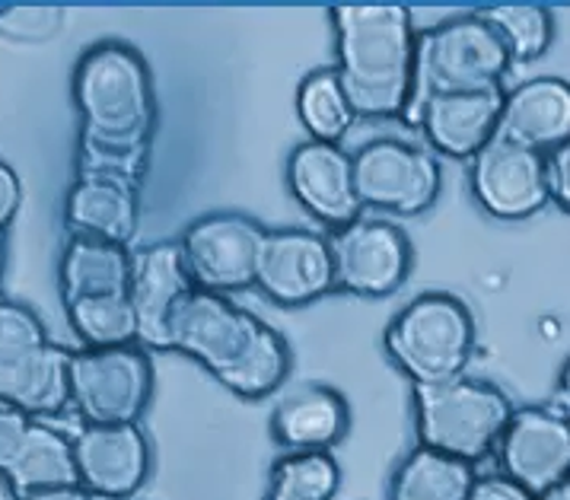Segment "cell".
Instances as JSON below:
<instances>
[{"mask_svg":"<svg viewBox=\"0 0 570 500\" xmlns=\"http://www.w3.org/2000/svg\"><path fill=\"white\" fill-rule=\"evenodd\" d=\"M73 106L80 112L77 173L140 188L157 128V92L144 55L118 39L87 48L73 68Z\"/></svg>","mask_w":570,"mask_h":500,"instance_id":"obj_1","label":"cell"},{"mask_svg":"<svg viewBox=\"0 0 570 500\" xmlns=\"http://www.w3.org/2000/svg\"><path fill=\"white\" fill-rule=\"evenodd\" d=\"M202 364L236 399L258 402L287 383L294 354L287 339L233 296L191 291L166 325V347Z\"/></svg>","mask_w":570,"mask_h":500,"instance_id":"obj_2","label":"cell"},{"mask_svg":"<svg viewBox=\"0 0 570 500\" xmlns=\"http://www.w3.org/2000/svg\"><path fill=\"white\" fill-rule=\"evenodd\" d=\"M338 36L335 77L354 118H402L414 87V20L399 3H342L332 7Z\"/></svg>","mask_w":570,"mask_h":500,"instance_id":"obj_3","label":"cell"},{"mask_svg":"<svg viewBox=\"0 0 570 500\" xmlns=\"http://www.w3.org/2000/svg\"><path fill=\"white\" fill-rule=\"evenodd\" d=\"M383 347L411 386H434L465 373L475 354V316L446 291L417 294L389 318Z\"/></svg>","mask_w":570,"mask_h":500,"instance_id":"obj_4","label":"cell"},{"mask_svg":"<svg viewBox=\"0 0 570 500\" xmlns=\"http://www.w3.org/2000/svg\"><path fill=\"white\" fill-rule=\"evenodd\" d=\"M417 443L479 465L494 453L513 402L501 386L459 373L434 386H411Z\"/></svg>","mask_w":570,"mask_h":500,"instance_id":"obj_5","label":"cell"},{"mask_svg":"<svg viewBox=\"0 0 570 500\" xmlns=\"http://www.w3.org/2000/svg\"><path fill=\"white\" fill-rule=\"evenodd\" d=\"M513 61L503 42L472 13H459L417 32L414 42V87L405 121L431 96L481 92L503 87Z\"/></svg>","mask_w":570,"mask_h":500,"instance_id":"obj_6","label":"cell"},{"mask_svg":"<svg viewBox=\"0 0 570 500\" xmlns=\"http://www.w3.org/2000/svg\"><path fill=\"white\" fill-rule=\"evenodd\" d=\"M154 392L157 373L147 347H73L70 409L83 424H140Z\"/></svg>","mask_w":570,"mask_h":500,"instance_id":"obj_7","label":"cell"},{"mask_svg":"<svg viewBox=\"0 0 570 500\" xmlns=\"http://www.w3.org/2000/svg\"><path fill=\"white\" fill-rule=\"evenodd\" d=\"M354 192L361 207L392 217H417L431 210L443 188L440 159L402 137H373L351 154Z\"/></svg>","mask_w":570,"mask_h":500,"instance_id":"obj_8","label":"cell"},{"mask_svg":"<svg viewBox=\"0 0 570 500\" xmlns=\"http://www.w3.org/2000/svg\"><path fill=\"white\" fill-rule=\"evenodd\" d=\"M265 233L268 229L255 217L233 210L191 220L179 239V249L195 287L224 296L252 291Z\"/></svg>","mask_w":570,"mask_h":500,"instance_id":"obj_9","label":"cell"},{"mask_svg":"<svg viewBox=\"0 0 570 500\" xmlns=\"http://www.w3.org/2000/svg\"><path fill=\"white\" fill-rule=\"evenodd\" d=\"M335 291L364 300H383L402 291L414 268L409 233L380 217H357L328 236Z\"/></svg>","mask_w":570,"mask_h":500,"instance_id":"obj_10","label":"cell"},{"mask_svg":"<svg viewBox=\"0 0 570 500\" xmlns=\"http://www.w3.org/2000/svg\"><path fill=\"white\" fill-rule=\"evenodd\" d=\"M501 476L520 484L532 498L542 491L568 481L570 469V424L568 414L525 405L513 409L501 440L494 447Z\"/></svg>","mask_w":570,"mask_h":500,"instance_id":"obj_11","label":"cell"},{"mask_svg":"<svg viewBox=\"0 0 570 500\" xmlns=\"http://www.w3.org/2000/svg\"><path fill=\"white\" fill-rule=\"evenodd\" d=\"M255 287L277 306L297 310L335 291L328 236L303 227H281L265 233L258 252Z\"/></svg>","mask_w":570,"mask_h":500,"instance_id":"obj_12","label":"cell"},{"mask_svg":"<svg viewBox=\"0 0 570 500\" xmlns=\"http://www.w3.org/2000/svg\"><path fill=\"white\" fill-rule=\"evenodd\" d=\"M77 478L92 498L131 500L154 472V447L140 424H83L73 433Z\"/></svg>","mask_w":570,"mask_h":500,"instance_id":"obj_13","label":"cell"},{"mask_svg":"<svg viewBox=\"0 0 570 500\" xmlns=\"http://www.w3.org/2000/svg\"><path fill=\"white\" fill-rule=\"evenodd\" d=\"M472 198L494 220H529L548 205L542 154L491 137L472 157Z\"/></svg>","mask_w":570,"mask_h":500,"instance_id":"obj_14","label":"cell"},{"mask_svg":"<svg viewBox=\"0 0 570 500\" xmlns=\"http://www.w3.org/2000/svg\"><path fill=\"white\" fill-rule=\"evenodd\" d=\"M284 176L297 205L313 220L332 227V233L364 217V207L354 192L351 154L342 144L303 140L291 150Z\"/></svg>","mask_w":570,"mask_h":500,"instance_id":"obj_15","label":"cell"},{"mask_svg":"<svg viewBox=\"0 0 570 500\" xmlns=\"http://www.w3.org/2000/svg\"><path fill=\"white\" fill-rule=\"evenodd\" d=\"M191 291H195V281L185 268L179 243H154V246L131 252L128 300L135 306L140 347L147 351L166 347V325Z\"/></svg>","mask_w":570,"mask_h":500,"instance_id":"obj_16","label":"cell"},{"mask_svg":"<svg viewBox=\"0 0 570 500\" xmlns=\"http://www.w3.org/2000/svg\"><path fill=\"white\" fill-rule=\"evenodd\" d=\"M503 87L481 92H446L417 106L409 125L421 128L431 154L450 159H472L494 137L503 106Z\"/></svg>","mask_w":570,"mask_h":500,"instance_id":"obj_17","label":"cell"},{"mask_svg":"<svg viewBox=\"0 0 570 500\" xmlns=\"http://www.w3.org/2000/svg\"><path fill=\"white\" fill-rule=\"evenodd\" d=\"M268 431L281 453H332L351 431V405L338 389L303 383L274 405Z\"/></svg>","mask_w":570,"mask_h":500,"instance_id":"obj_18","label":"cell"},{"mask_svg":"<svg viewBox=\"0 0 570 500\" xmlns=\"http://www.w3.org/2000/svg\"><path fill=\"white\" fill-rule=\"evenodd\" d=\"M498 140L548 154L570 137V84L561 77H535L503 92Z\"/></svg>","mask_w":570,"mask_h":500,"instance_id":"obj_19","label":"cell"},{"mask_svg":"<svg viewBox=\"0 0 570 500\" xmlns=\"http://www.w3.org/2000/svg\"><path fill=\"white\" fill-rule=\"evenodd\" d=\"M140 188L109 179L77 173L65 198V227L70 236L102 239L115 246H131L140 227Z\"/></svg>","mask_w":570,"mask_h":500,"instance_id":"obj_20","label":"cell"},{"mask_svg":"<svg viewBox=\"0 0 570 500\" xmlns=\"http://www.w3.org/2000/svg\"><path fill=\"white\" fill-rule=\"evenodd\" d=\"M70 357L73 347L48 342L20 361L0 364V402L51 421L70 409Z\"/></svg>","mask_w":570,"mask_h":500,"instance_id":"obj_21","label":"cell"},{"mask_svg":"<svg viewBox=\"0 0 570 500\" xmlns=\"http://www.w3.org/2000/svg\"><path fill=\"white\" fill-rule=\"evenodd\" d=\"M131 281V249L102 239L70 236L58 258V294L61 306L90 296L128 294Z\"/></svg>","mask_w":570,"mask_h":500,"instance_id":"obj_22","label":"cell"},{"mask_svg":"<svg viewBox=\"0 0 570 500\" xmlns=\"http://www.w3.org/2000/svg\"><path fill=\"white\" fill-rule=\"evenodd\" d=\"M3 484L13 500H26L36 491L61 488V484H80L77 459H73V437L55 428L51 421L32 418L23 450L3 472Z\"/></svg>","mask_w":570,"mask_h":500,"instance_id":"obj_23","label":"cell"},{"mask_svg":"<svg viewBox=\"0 0 570 500\" xmlns=\"http://www.w3.org/2000/svg\"><path fill=\"white\" fill-rule=\"evenodd\" d=\"M479 469L428 447H414L389 478L386 500H465Z\"/></svg>","mask_w":570,"mask_h":500,"instance_id":"obj_24","label":"cell"},{"mask_svg":"<svg viewBox=\"0 0 570 500\" xmlns=\"http://www.w3.org/2000/svg\"><path fill=\"white\" fill-rule=\"evenodd\" d=\"M475 17L501 39L513 65L542 58L554 39V17L542 3H488Z\"/></svg>","mask_w":570,"mask_h":500,"instance_id":"obj_25","label":"cell"},{"mask_svg":"<svg viewBox=\"0 0 570 500\" xmlns=\"http://www.w3.org/2000/svg\"><path fill=\"white\" fill-rule=\"evenodd\" d=\"M342 488V465L335 453H281L272 462L268 494L262 500H335Z\"/></svg>","mask_w":570,"mask_h":500,"instance_id":"obj_26","label":"cell"},{"mask_svg":"<svg viewBox=\"0 0 570 500\" xmlns=\"http://www.w3.org/2000/svg\"><path fill=\"white\" fill-rule=\"evenodd\" d=\"M297 115L309 140L322 144H342L351 125L357 121L335 77V68H320L303 77L297 90Z\"/></svg>","mask_w":570,"mask_h":500,"instance_id":"obj_27","label":"cell"},{"mask_svg":"<svg viewBox=\"0 0 570 500\" xmlns=\"http://www.w3.org/2000/svg\"><path fill=\"white\" fill-rule=\"evenodd\" d=\"M70 332L80 347H121L137 344V316L128 294L90 296L65 306Z\"/></svg>","mask_w":570,"mask_h":500,"instance_id":"obj_28","label":"cell"},{"mask_svg":"<svg viewBox=\"0 0 570 500\" xmlns=\"http://www.w3.org/2000/svg\"><path fill=\"white\" fill-rule=\"evenodd\" d=\"M51 342L42 316L20 300L0 296V364L20 361Z\"/></svg>","mask_w":570,"mask_h":500,"instance_id":"obj_29","label":"cell"},{"mask_svg":"<svg viewBox=\"0 0 570 500\" xmlns=\"http://www.w3.org/2000/svg\"><path fill=\"white\" fill-rule=\"evenodd\" d=\"M65 26L58 7H0V36L13 42H48Z\"/></svg>","mask_w":570,"mask_h":500,"instance_id":"obj_30","label":"cell"},{"mask_svg":"<svg viewBox=\"0 0 570 500\" xmlns=\"http://www.w3.org/2000/svg\"><path fill=\"white\" fill-rule=\"evenodd\" d=\"M29 424H32V418L26 411L0 402V478L13 465V459L20 455V450H23Z\"/></svg>","mask_w":570,"mask_h":500,"instance_id":"obj_31","label":"cell"},{"mask_svg":"<svg viewBox=\"0 0 570 500\" xmlns=\"http://www.w3.org/2000/svg\"><path fill=\"white\" fill-rule=\"evenodd\" d=\"M542 179H546L548 202L561 207L568 214L570 207V147L561 144L554 150L542 154Z\"/></svg>","mask_w":570,"mask_h":500,"instance_id":"obj_32","label":"cell"},{"mask_svg":"<svg viewBox=\"0 0 570 500\" xmlns=\"http://www.w3.org/2000/svg\"><path fill=\"white\" fill-rule=\"evenodd\" d=\"M465 500H535L520 484H513L510 478L498 476H479L472 481V491Z\"/></svg>","mask_w":570,"mask_h":500,"instance_id":"obj_33","label":"cell"},{"mask_svg":"<svg viewBox=\"0 0 570 500\" xmlns=\"http://www.w3.org/2000/svg\"><path fill=\"white\" fill-rule=\"evenodd\" d=\"M20 205H23V183L13 173V166L0 159V229H7L13 224Z\"/></svg>","mask_w":570,"mask_h":500,"instance_id":"obj_34","label":"cell"},{"mask_svg":"<svg viewBox=\"0 0 570 500\" xmlns=\"http://www.w3.org/2000/svg\"><path fill=\"white\" fill-rule=\"evenodd\" d=\"M26 500H96L83 488V484H61V488H48V491H36Z\"/></svg>","mask_w":570,"mask_h":500,"instance_id":"obj_35","label":"cell"},{"mask_svg":"<svg viewBox=\"0 0 570 500\" xmlns=\"http://www.w3.org/2000/svg\"><path fill=\"white\" fill-rule=\"evenodd\" d=\"M535 500H570V481H561V484L548 488V491H542Z\"/></svg>","mask_w":570,"mask_h":500,"instance_id":"obj_36","label":"cell"},{"mask_svg":"<svg viewBox=\"0 0 570 500\" xmlns=\"http://www.w3.org/2000/svg\"><path fill=\"white\" fill-rule=\"evenodd\" d=\"M3 274H7V229H0V291H3Z\"/></svg>","mask_w":570,"mask_h":500,"instance_id":"obj_37","label":"cell"}]
</instances>
